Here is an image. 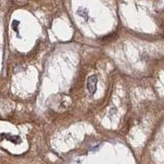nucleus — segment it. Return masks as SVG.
<instances>
[{
  "mask_svg": "<svg viewBox=\"0 0 164 164\" xmlns=\"http://www.w3.org/2000/svg\"><path fill=\"white\" fill-rule=\"evenodd\" d=\"M97 82H98V77L96 75H92L87 80L86 86L87 89L91 95H94L97 89Z\"/></svg>",
  "mask_w": 164,
  "mask_h": 164,
  "instance_id": "obj_1",
  "label": "nucleus"
},
{
  "mask_svg": "<svg viewBox=\"0 0 164 164\" xmlns=\"http://www.w3.org/2000/svg\"><path fill=\"white\" fill-rule=\"evenodd\" d=\"M0 140H7L12 142L14 144H20L22 140L20 136L18 135H13V134H7V133H3V134H0Z\"/></svg>",
  "mask_w": 164,
  "mask_h": 164,
  "instance_id": "obj_2",
  "label": "nucleus"
},
{
  "mask_svg": "<svg viewBox=\"0 0 164 164\" xmlns=\"http://www.w3.org/2000/svg\"><path fill=\"white\" fill-rule=\"evenodd\" d=\"M77 13H78L80 16H83V17H85V18L88 17V12L85 9H84V8H80Z\"/></svg>",
  "mask_w": 164,
  "mask_h": 164,
  "instance_id": "obj_3",
  "label": "nucleus"
},
{
  "mask_svg": "<svg viewBox=\"0 0 164 164\" xmlns=\"http://www.w3.org/2000/svg\"><path fill=\"white\" fill-rule=\"evenodd\" d=\"M18 25H19V21H17V23H16V25H15V23H14V21L13 22V29L14 30H16V32H18V30H17V27H18Z\"/></svg>",
  "mask_w": 164,
  "mask_h": 164,
  "instance_id": "obj_4",
  "label": "nucleus"
}]
</instances>
